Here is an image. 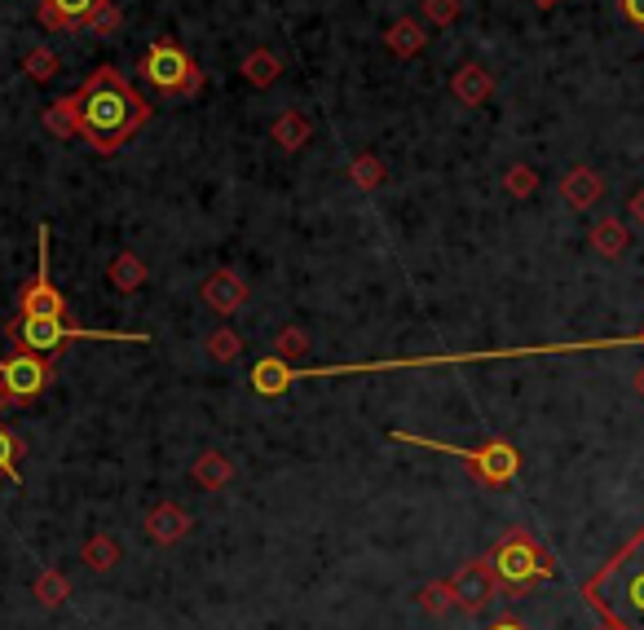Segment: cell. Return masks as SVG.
I'll list each match as a JSON object with an SVG mask.
<instances>
[{
  "label": "cell",
  "instance_id": "1",
  "mask_svg": "<svg viewBox=\"0 0 644 630\" xmlns=\"http://www.w3.org/2000/svg\"><path fill=\"white\" fill-rule=\"evenodd\" d=\"M587 349H644V331L613 336V340H579V344H529V349H490V353H433V358H397V362H362V366H291L283 358H265V362L252 366V388L261 397H278L296 379H327V375H358V371H406V366H464V362H494V358H544V353H587Z\"/></svg>",
  "mask_w": 644,
  "mask_h": 630
},
{
  "label": "cell",
  "instance_id": "11",
  "mask_svg": "<svg viewBox=\"0 0 644 630\" xmlns=\"http://www.w3.org/2000/svg\"><path fill=\"white\" fill-rule=\"evenodd\" d=\"M248 295H252V287L243 282V274L239 269H212L207 278H203V287H199V300L212 308V313H239L243 304H248Z\"/></svg>",
  "mask_w": 644,
  "mask_h": 630
},
{
  "label": "cell",
  "instance_id": "16",
  "mask_svg": "<svg viewBox=\"0 0 644 630\" xmlns=\"http://www.w3.org/2000/svg\"><path fill=\"white\" fill-rule=\"evenodd\" d=\"M190 481H194L199 489H207V494H217V489H226V485L235 481V459L222 455V450H203V455L190 463Z\"/></svg>",
  "mask_w": 644,
  "mask_h": 630
},
{
  "label": "cell",
  "instance_id": "12",
  "mask_svg": "<svg viewBox=\"0 0 644 630\" xmlns=\"http://www.w3.org/2000/svg\"><path fill=\"white\" fill-rule=\"evenodd\" d=\"M142 530H146V538L155 547H177L194 530V520H190V511L181 502H155L146 511V520H142Z\"/></svg>",
  "mask_w": 644,
  "mask_h": 630
},
{
  "label": "cell",
  "instance_id": "39",
  "mask_svg": "<svg viewBox=\"0 0 644 630\" xmlns=\"http://www.w3.org/2000/svg\"><path fill=\"white\" fill-rule=\"evenodd\" d=\"M534 5H539V10H557V5H561V0H534Z\"/></svg>",
  "mask_w": 644,
  "mask_h": 630
},
{
  "label": "cell",
  "instance_id": "21",
  "mask_svg": "<svg viewBox=\"0 0 644 630\" xmlns=\"http://www.w3.org/2000/svg\"><path fill=\"white\" fill-rule=\"evenodd\" d=\"M243 80L252 84V88H274L278 80H283V58L274 53V49H252L248 58H243Z\"/></svg>",
  "mask_w": 644,
  "mask_h": 630
},
{
  "label": "cell",
  "instance_id": "26",
  "mask_svg": "<svg viewBox=\"0 0 644 630\" xmlns=\"http://www.w3.org/2000/svg\"><path fill=\"white\" fill-rule=\"evenodd\" d=\"M203 353L217 362V366H230V362H239L243 358V336L235 331V327H217L207 336V344H203Z\"/></svg>",
  "mask_w": 644,
  "mask_h": 630
},
{
  "label": "cell",
  "instance_id": "24",
  "mask_svg": "<svg viewBox=\"0 0 644 630\" xmlns=\"http://www.w3.org/2000/svg\"><path fill=\"white\" fill-rule=\"evenodd\" d=\"M45 133L49 137H58V142H67V137H80V111H75V97H58V101H49V111H45Z\"/></svg>",
  "mask_w": 644,
  "mask_h": 630
},
{
  "label": "cell",
  "instance_id": "17",
  "mask_svg": "<svg viewBox=\"0 0 644 630\" xmlns=\"http://www.w3.org/2000/svg\"><path fill=\"white\" fill-rule=\"evenodd\" d=\"M106 282H111L120 295H133L151 282V269L138 252H120V256H111V265H106Z\"/></svg>",
  "mask_w": 644,
  "mask_h": 630
},
{
  "label": "cell",
  "instance_id": "30",
  "mask_svg": "<svg viewBox=\"0 0 644 630\" xmlns=\"http://www.w3.org/2000/svg\"><path fill=\"white\" fill-rule=\"evenodd\" d=\"M23 71H27L36 84H49V80L62 71V62H58V53H53V49L36 45V49H27V53H23Z\"/></svg>",
  "mask_w": 644,
  "mask_h": 630
},
{
  "label": "cell",
  "instance_id": "31",
  "mask_svg": "<svg viewBox=\"0 0 644 630\" xmlns=\"http://www.w3.org/2000/svg\"><path fill=\"white\" fill-rule=\"evenodd\" d=\"M419 14H424V23H433L438 32H446V27L460 23L464 0H419Z\"/></svg>",
  "mask_w": 644,
  "mask_h": 630
},
{
  "label": "cell",
  "instance_id": "13",
  "mask_svg": "<svg viewBox=\"0 0 644 630\" xmlns=\"http://www.w3.org/2000/svg\"><path fill=\"white\" fill-rule=\"evenodd\" d=\"M111 0H40V27L49 32H84V23Z\"/></svg>",
  "mask_w": 644,
  "mask_h": 630
},
{
  "label": "cell",
  "instance_id": "32",
  "mask_svg": "<svg viewBox=\"0 0 644 630\" xmlns=\"http://www.w3.org/2000/svg\"><path fill=\"white\" fill-rule=\"evenodd\" d=\"M503 194L508 198H529V194H539V172H534L529 163H512L503 172Z\"/></svg>",
  "mask_w": 644,
  "mask_h": 630
},
{
  "label": "cell",
  "instance_id": "36",
  "mask_svg": "<svg viewBox=\"0 0 644 630\" xmlns=\"http://www.w3.org/2000/svg\"><path fill=\"white\" fill-rule=\"evenodd\" d=\"M486 630H525V626H521L516 617H499V621H490Z\"/></svg>",
  "mask_w": 644,
  "mask_h": 630
},
{
  "label": "cell",
  "instance_id": "28",
  "mask_svg": "<svg viewBox=\"0 0 644 630\" xmlns=\"http://www.w3.org/2000/svg\"><path fill=\"white\" fill-rule=\"evenodd\" d=\"M384 177H389V168H384V159L380 155H358L354 163H349V181L358 185V190H380L384 185Z\"/></svg>",
  "mask_w": 644,
  "mask_h": 630
},
{
  "label": "cell",
  "instance_id": "10",
  "mask_svg": "<svg viewBox=\"0 0 644 630\" xmlns=\"http://www.w3.org/2000/svg\"><path fill=\"white\" fill-rule=\"evenodd\" d=\"M36 239H40V265H36V278L19 295V313H27V318H71L62 291L49 282V226H40Z\"/></svg>",
  "mask_w": 644,
  "mask_h": 630
},
{
  "label": "cell",
  "instance_id": "8",
  "mask_svg": "<svg viewBox=\"0 0 644 630\" xmlns=\"http://www.w3.org/2000/svg\"><path fill=\"white\" fill-rule=\"evenodd\" d=\"M455 595H460V613H468V617H481L494 599H499V569H494V560L490 556H481V560H464L460 569H455Z\"/></svg>",
  "mask_w": 644,
  "mask_h": 630
},
{
  "label": "cell",
  "instance_id": "14",
  "mask_svg": "<svg viewBox=\"0 0 644 630\" xmlns=\"http://www.w3.org/2000/svg\"><path fill=\"white\" fill-rule=\"evenodd\" d=\"M561 198L574 207V213H592V207L605 198V177L587 163H574L565 177H561Z\"/></svg>",
  "mask_w": 644,
  "mask_h": 630
},
{
  "label": "cell",
  "instance_id": "20",
  "mask_svg": "<svg viewBox=\"0 0 644 630\" xmlns=\"http://www.w3.org/2000/svg\"><path fill=\"white\" fill-rule=\"evenodd\" d=\"M384 45H389L393 58H415V53H424V45H428V27H424L419 19H397V23H389Z\"/></svg>",
  "mask_w": 644,
  "mask_h": 630
},
{
  "label": "cell",
  "instance_id": "6",
  "mask_svg": "<svg viewBox=\"0 0 644 630\" xmlns=\"http://www.w3.org/2000/svg\"><path fill=\"white\" fill-rule=\"evenodd\" d=\"M5 336L19 353H36V358H53V362L75 340H138V344L151 340V336H124V331H80L67 318H27V313H19V318L5 327Z\"/></svg>",
  "mask_w": 644,
  "mask_h": 630
},
{
  "label": "cell",
  "instance_id": "5",
  "mask_svg": "<svg viewBox=\"0 0 644 630\" xmlns=\"http://www.w3.org/2000/svg\"><path fill=\"white\" fill-rule=\"evenodd\" d=\"M490 560H494V569H499V582H503L512 595H525L534 582L557 578L552 556H548L539 543H534V534L525 530V524H512V530L494 543Z\"/></svg>",
  "mask_w": 644,
  "mask_h": 630
},
{
  "label": "cell",
  "instance_id": "22",
  "mask_svg": "<svg viewBox=\"0 0 644 630\" xmlns=\"http://www.w3.org/2000/svg\"><path fill=\"white\" fill-rule=\"evenodd\" d=\"M67 595H71V578L62 573V569H40L36 573V582H32V599L40 604V608H49V613H58L62 604H67Z\"/></svg>",
  "mask_w": 644,
  "mask_h": 630
},
{
  "label": "cell",
  "instance_id": "15",
  "mask_svg": "<svg viewBox=\"0 0 644 630\" xmlns=\"http://www.w3.org/2000/svg\"><path fill=\"white\" fill-rule=\"evenodd\" d=\"M451 93H455L460 107H486V101L494 97V75L481 62H464L451 75Z\"/></svg>",
  "mask_w": 644,
  "mask_h": 630
},
{
  "label": "cell",
  "instance_id": "27",
  "mask_svg": "<svg viewBox=\"0 0 644 630\" xmlns=\"http://www.w3.org/2000/svg\"><path fill=\"white\" fill-rule=\"evenodd\" d=\"M19 459H23V441L0 424V485H19L23 472H19Z\"/></svg>",
  "mask_w": 644,
  "mask_h": 630
},
{
  "label": "cell",
  "instance_id": "4",
  "mask_svg": "<svg viewBox=\"0 0 644 630\" xmlns=\"http://www.w3.org/2000/svg\"><path fill=\"white\" fill-rule=\"evenodd\" d=\"M393 441H402V446H424V450H442V455H455L468 472H473V481L477 485H486V489H499V485H512L516 481V472H521V455H516V446L512 441H503V437H490V441H481L477 450H468V446H451V441H433V437H415V433H389Z\"/></svg>",
  "mask_w": 644,
  "mask_h": 630
},
{
  "label": "cell",
  "instance_id": "37",
  "mask_svg": "<svg viewBox=\"0 0 644 630\" xmlns=\"http://www.w3.org/2000/svg\"><path fill=\"white\" fill-rule=\"evenodd\" d=\"M14 405H19V401L10 397V388H5V384H0V419H5V410H14Z\"/></svg>",
  "mask_w": 644,
  "mask_h": 630
},
{
  "label": "cell",
  "instance_id": "18",
  "mask_svg": "<svg viewBox=\"0 0 644 630\" xmlns=\"http://www.w3.org/2000/svg\"><path fill=\"white\" fill-rule=\"evenodd\" d=\"M309 137H313V124H309V116H300V111H283V116L270 124V142H274L283 155L305 150Z\"/></svg>",
  "mask_w": 644,
  "mask_h": 630
},
{
  "label": "cell",
  "instance_id": "9",
  "mask_svg": "<svg viewBox=\"0 0 644 630\" xmlns=\"http://www.w3.org/2000/svg\"><path fill=\"white\" fill-rule=\"evenodd\" d=\"M53 358H36V353H14V358H0V384L10 388V397L19 405L36 401L49 384H53Z\"/></svg>",
  "mask_w": 644,
  "mask_h": 630
},
{
  "label": "cell",
  "instance_id": "23",
  "mask_svg": "<svg viewBox=\"0 0 644 630\" xmlns=\"http://www.w3.org/2000/svg\"><path fill=\"white\" fill-rule=\"evenodd\" d=\"M592 247H596V256L618 261V256L631 247V230H627L618 217H605V221L592 226Z\"/></svg>",
  "mask_w": 644,
  "mask_h": 630
},
{
  "label": "cell",
  "instance_id": "25",
  "mask_svg": "<svg viewBox=\"0 0 644 630\" xmlns=\"http://www.w3.org/2000/svg\"><path fill=\"white\" fill-rule=\"evenodd\" d=\"M419 608L428 613V617H446V613H455L460 608V595H455V582L446 578V582H428V586H419Z\"/></svg>",
  "mask_w": 644,
  "mask_h": 630
},
{
  "label": "cell",
  "instance_id": "7",
  "mask_svg": "<svg viewBox=\"0 0 644 630\" xmlns=\"http://www.w3.org/2000/svg\"><path fill=\"white\" fill-rule=\"evenodd\" d=\"M142 71H146V80H151L159 93H168V97H199V93H203V71H199V62H194L181 45H172V40H155V45L146 49V58H142Z\"/></svg>",
  "mask_w": 644,
  "mask_h": 630
},
{
  "label": "cell",
  "instance_id": "3",
  "mask_svg": "<svg viewBox=\"0 0 644 630\" xmlns=\"http://www.w3.org/2000/svg\"><path fill=\"white\" fill-rule=\"evenodd\" d=\"M583 599L605 630H644V530H635L583 582Z\"/></svg>",
  "mask_w": 644,
  "mask_h": 630
},
{
  "label": "cell",
  "instance_id": "29",
  "mask_svg": "<svg viewBox=\"0 0 644 630\" xmlns=\"http://www.w3.org/2000/svg\"><path fill=\"white\" fill-rule=\"evenodd\" d=\"M309 353V331L305 327H296V323H287L278 336H274V358H283V362H300Z\"/></svg>",
  "mask_w": 644,
  "mask_h": 630
},
{
  "label": "cell",
  "instance_id": "2",
  "mask_svg": "<svg viewBox=\"0 0 644 630\" xmlns=\"http://www.w3.org/2000/svg\"><path fill=\"white\" fill-rule=\"evenodd\" d=\"M71 97H75V111H80V137L102 159L120 155L151 124V101L116 66H97Z\"/></svg>",
  "mask_w": 644,
  "mask_h": 630
},
{
  "label": "cell",
  "instance_id": "33",
  "mask_svg": "<svg viewBox=\"0 0 644 630\" xmlns=\"http://www.w3.org/2000/svg\"><path fill=\"white\" fill-rule=\"evenodd\" d=\"M84 32H88V36H116V32H120V5H116V0H111V5H102V10L84 23Z\"/></svg>",
  "mask_w": 644,
  "mask_h": 630
},
{
  "label": "cell",
  "instance_id": "19",
  "mask_svg": "<svg viewBox=\"0 0 644 630\" xmlns=\"http://www.w3.org/2000/svg\"><path fill=\"white\" fill-rule=\"evenodd\" d=\"M120 560H124V547H120L111 534H88L84 547H80V565H84L88 573H111Z\"/></svg>",
  "mask_w": 644,
  "mask_h": 630
},
{
  "label": "cell",
  "instance_id": "38",
  "mask_svg": "<svg viewBox=\"0 0 644 630\" xmlns=\"http://www.w3.org/2000/svg\"><path fill=\"white\" fill-rule=\"evenodd\" d=\"M631 388H635V397H640V401H644V366H640V371H635V379H631Z\"/></svg>",
  "mask_w": 644,
  "mask_h": 630
},
{
  "label": "cell",
  "instance_id": "35",
  "mask_svg": "<svg viewBox=\"0 0 644 630\" xmlns=\"http://www.w3.org/2000/svg\"><path fill=\"white\" fill-rule=\"evenodd\" d=\"M627 213H631V217H635V226L644 230V185H640V190L631 194V203H627Z\"/></svg>",
  "mask_w": 644,
  "mask_h": 630
},
{
  "label": "cell",
  "instance_id": "34",
  "mask_svg": "<svg viewBox=\"0 0 644 630\" xmlns=\"http://www.w3.org/2000/svg\"><path fill=\"white\" fill-rule=\"evenodd\" d=\"M622 14H627V23L644 27V0H622Z\"/></svg>",
  "mask_w": 644,
  "mask_h": 630
}]
</instances>
